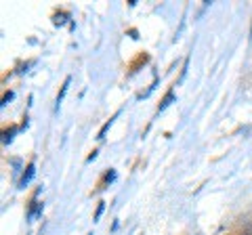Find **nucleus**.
Wrapping results in <instances>:
<instances>
[{
	"mask_svg": "<svg viewBox=\"0 0 252 235\" xmlns=\"http://www.w3.org/2000/svg\"><path fill=\"white\" fill-rule=\"evenodd\" d=\"M32 176H34V164H30V166H28V172H26V175H23V178H21V187H26V185L30 183Z\"/></svg>",
	"mask_w": 252,
	"mask_h": 235,
	"instance_id": "f257e3e1",
	"label": "nucleus"
}]
</instances>
